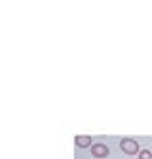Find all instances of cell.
Listing matches in <instances>:
<instances>
[{
  "label": "cell",
  "mask_w": 152,
  "mask_h": 159,
  "mask_svg": "<svg viewBox=\"0 0 152 159\" xmlns=\"http://www.w3.org/2000/svg\"><path fill=\"white\" fill-rule=\"evenodd\" d=\"M91 155L93 157H107L108 155V148L105 144H93L91 146Z\"/></svg>",
  "instance_id": "cell-2"
},
{
  "label": "cell",
  "mask_w": 152,
  "mask_h": 159,
  "mask_svg": "<svg viewBox=\"0 0 152 159\" xmlns=\"http://www.w3.org/2000/svg\"><path fill=\"white\" fill-rule=\"evenodd\" d=\"M120 148L127 155H135L139 152V142L133 140V138H122V140H120Z\"/></svg>",
  "instance_id": "cell-1"
},
{
  "label": "cell",
  "mask_w": 152,
  "mask_h": 159,
  "mask_svg": "<svg viewBox=\"0 0 152 159\" xmlns=\"http://www.w3.org/2000/svg\"><path fill=\"white\" fill-rule=\"evenodd\" d=\"M139 159H152V153L148 150H141L139 152Z\"/></svg>",
  "instance_id": "cell-4"
},
{
  "label": "cell",
  "mask_w": 152,
  "mask_h": 159,
  "mask_svg": "<svg viewBox=\"0 0 152 159\" xmlns=\"http://www.w3.org/2000/svg\"><path fill=\"white\" fill-rule=\"evenodd\" d=\"M74 142H76V146H78V148H88V146H91V136L78 134V136L74 138Z\"/></svg>",
  "instance_id": "cell-3"
}]
</instances>
